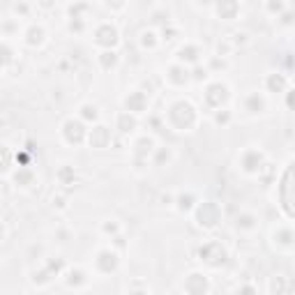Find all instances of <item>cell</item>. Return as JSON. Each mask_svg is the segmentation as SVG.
<instances>
[{
	"label": "cell",
	"mask_w": 295,
	"mask_h": 295,
	"mask_svg": "<svg viewBox=\"0 0 295 295\" xmlns=\"http://www.w3.org/2000/svg\"><path fill=\"white\" fill-rule=\"evenodd\" d=\"M97 42L106 44V46H113V44L118 42V33H115V28L106 26V30H99V33H97Z\"/></svg>",
	"instance_id": "obj_1"
},
{
	"label": "cell",
	"mask_w": 295,
	"mask_h": 295,
	"mask_svg": "<svg viewBox=\"0 0 295 295\" xmlns=\"http://www.w3.org/2000/svg\"><path fill=\"white\" fill-rule=\"evenodd\" d=\"M178 58H180V60H183V58H184V46H183V49H180V56H178ZM196 51H194V49H187V60H189V63H196Z\"/></svg>",
	"instance_id": "obj_3"
},
{
	"label": "cell",
	"mask_w": 295,
	"mask_h": 295,
	"mask_svg": "<svg viewBox=\"0 0 295 295\" xmlns=\"http://www.w3.org/2000/svg\"><path fill=\"white\" fill-rule=\"evenodd\" d=\"M42 39H44V28L42 26H30L28 33H26V42L35 46V44H39Z\"/></svg>",
	"instance_id": "obj_2"
}]
</instances>
